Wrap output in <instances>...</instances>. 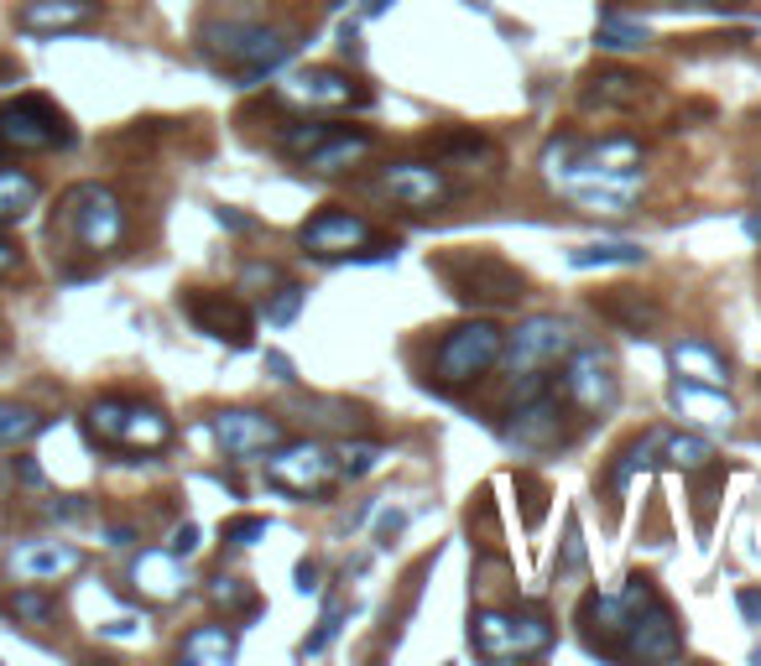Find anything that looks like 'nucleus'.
<instances>
[{
  "label": "nucleus",
  "instance_id": "7c9ffc66",
  "mask_svg": "<svg viewBox=\"0 0 761 666\" xmlns=\"http://www.w3.org/2000/svg\"><path fill=\"white\" fill-rule=\"evenodd\" d=\"M662 438H668L662 428H647L641 438H631V443L621 448V459H616V469H610V490H626V484L637 479V469H647V463H652V453L662 448Z\"/></svg>",
  "mask_w": 761,
  "mask_h": 666
},
{
  "label": "nucleus",
  "instance_id": "f3484780",
  "mask_svg": "<svg viewBox=\"0 0 761 666\" xmlns=\"http://www.w3.org/2000/svg\"><path fill=\"white\" fill-rule=\"evenodd\" d=\"M626 625H631V609H626L621 594H585V604H579V631H585V646L595 650V656L621 662Z\"/></svg>",
  "mask_w": 761,
  "mask_h": 666
},
{
  "label": "nucleus",
  "instance_id": "6ab92c4d",
  "mask_svg": "<svg viewBox=\"0 0 761 666\" xmlns=\"http://www.w3.org/2000/svg\"><path fill=\"white\" fill-rule=\"evenodd\" d=\"M380 188L402 208H438L454 193V183L433 162H392V167L380 172Z\"/></svg>",
  "mask_w": 761,
  "mask_h": 666
},
{
  "label": "nucleus",
  "instance_id": "20e7f679",
  "mask_svg": "<svg viewBox=\"0 0 761 666\" xmlns=\"http://www.w3.org/2000/svg\"><path fill=\"white\" fill-rule=\"evenodd\" d=\"M574 349V328L554 312H537L527 324H517L501 344V365L506 376H517V396L542 386V370H558V359H569Z\"/></svg>",
  "mask_w": 761,
  "mask_h": 666
},
{
  "label": "nucleus",
  "instance_id": "4468645a",
  "mask_svg": "<svg viewBox=\"0 0 761 666\" xmlns=\"http://www.w3.org/2000/svg\"><path fill=\"white\" fill-rule=\"evenodd\" d=\"M454 287H459V303H490V308H501V303H517L521 297V276L496 256H465L449 266Z\"/></svg>",
  "mask_w": 761,
  "mask_h": 666
},
{
  "label": "nucleus",
  "instance_id": "79ce46f5",
  "mask_svg": "<svg viewBox=\"0 0 761 666\" xmlns=\"http://www.w3.org/2000/svg\"><path fill=\"white\" fill-rule=\"evenodd\" d=\"M402 526H407V515H402V511H380V521H376V536H380V542H392V536H397Z\"/></svg>",
  "mask_w": 761,
  "mask_h": 666
},
{
  "label": "nucleus",
  "instance_id": "bb28decb",
  "mask_svg": "<svg viewBox=\"0 0 761 666\" xmlns=\"http://www.w3.org/2000/svg\"><path fill=\"white\" fill-rule=\"evenodd\" d=\"M42 188H37V177L27 167H0V229L6 224H21L27 214L37 208Z\"/></svg>",
  "mask_w": 761,
  "mask_h": 666
},
{
  "label": "nucleus",
  "instance_id": "412c9836",
  "mask_svg": "<svg viewBox=\"0 0 761 666\" xmlns=\"http://www.w3.org/2000/svg\"><path fill=\"white\" fill-rule=\"evenodd\" d=\"M131 588H136L141 598H152V604H173V598H183V588H189V573H183V557H177L173 547H146L136 552V563H131Z\"/></svg>",
  "mask_w": 761,
  "mask_h": 666
},
{
  "label": "nucleus",
  "instance_id": "603ef678",
  "mask_svg": "<svg viewBox=\"0 0 761 666\" xmlns=\"http://www.w3.org/2000/svg\"><path fill=\"white\" fill-rule=\"evenodd\" d=\"M662 6H704V0H662Z\"/></svg>",
  "mask_w": 761,
  "mask_h": 666
},
{
  "label": "nucleus",
  "instance_id": "b1692460",
  "mask_svg": "<svg viewBox=\"0 0 761 666\" xmlns=\"http://www.w3.org/2000/svg\"><path fill=\"white\" fill-rule=\"evenodd\" d=\"M668 365H673L678 380H693V386H726L730 380L726 355L704 339H678L673 349H668Z\"/></svg>",
  "mask_w": 761,
  "mask_h": 666
},
{
  "label": "nucleus",
  "instance_id": "f257e3e1",
  "mask_svg": "<svg viewBox=\"0 0 761 666\" xmlns=\"http://www.w3.org/2000/svg\"><path fill=\"white\" fill-rule=\"evenodd\" d=\"M542 172L558 193H569L589 214H626L647 188V167H641V141L631 136H606L585 146L574 136H558L542 146Z\"/></svg>",
  "mask_w": 761,
  "mask_h": 666
},
{
  "label": "nucleus",
  "instance_id": "2f4dec72",
  "mask_svg": "<svg viewBox=\"0 0 761 666\" xmlns=\"http://www.w3.org/2000/svg\"><path fill=\"white\" fill-rule=\"evenodd\" d=\"M600 52H641L647 48V27L637 17H621V11H606L600 17V32H595Z\"/></svg>",
  "mask_w": 761,
  "mask_h": 666
},
{
  "label": "nucleus",
  "instance_id": "f8f14e48",
  "mask_svg": "<svg viewBox=\"0 0 761 666\" xmlns=\"http://www.w3.org/2000/svg\"><path fill=\"white\" fill-rule=\"evenodd\" d=\"M626 609H631V625H626V656H647V662H678V656H683L678 619L658 594L641 598V604H626Z\"/></svg>",
  "mask_w": 761,
  "mask_h": 666
},
{
  "label": "nucleus",
  "instance_id": "dca6fc26",
  "mask_svg": "<svg viewBox=\"0 0 761 666\" xmlns=\"http://www.w3.org/2000/svg\"><path fill=\"white\" fill-rule=\"evenodd\" d=\"M282 100L293 104H308V110H349V104H365L361 79H349L345 69H303L282 84Z\"/></svg>",
  "mask_w": 761,
  "mask_h": 666
},
{
  "label": "nucleus",
  "instance_id": "09e8293b",
  "mask_svg": "<svg viewBox=\"0 0 761 666\" xmlns=\"http://www.w3.org/2000/svg\"><path fill=\"white\" fill-rule=\"evenodd\" d=\"M104 542H110V547H131V542H136V531H131V526H110V531H104Z\"/></svg>",
  "mask_w": 761,
  "mask_h": 666
},
{
  "label": "nucleus",
  "instance_id": "c756f323",
  "mask_svg": "<svg viewBox=\"0 0 761 666\" xmlns=\"http://www.w3.org/2000/svg\"><path fill=\"white\" fill-rule=\"evenodd\" d=\"M658 453H662V463H668V469H683V474H699V469H710V463H714V443H710V438H693V432H683V438H673V432H668Z\"/></svg>",
  "mask_w": 761,
  "mask_h": 666
},
{
  "label": "nucleus",
  "instance_id": "864d4df0",
  "mask_svg": "<svg viewBox=\"0 0 761 666\" xmlns=\"http://www.w3.org/2000/svg\"><path fill=\"white\" fill-rule=\"evenodd\" d=\"M757 198H761V172H757Z\"/></svg>",
  "mask_w": 761,
  "mask_h": 666
},
{
  "label": "nucleus",
  "instance_id": "c85d7f7f",
  "mask_svg": "<svg viewBox=\"0 0 761 666\" xmlns=\"http://www.w3.org/2000/svg\"><path fill=\"white\" fill-rule=\"evenodd\" d=\"M6 615L17 625H27V631H37V625H48L58 615V598L48 594V583H21L17 594L6 598Z\"/></svg>",
  "mask_w": 761,
  "mask_h": 666
},
{
  "label": "nucleus",
  "instance_id": "37998d69",
  "mask_svg": "<svg viewBox=\"0 0 761 666\" xmlns=\"http://www.w3.org/2000/svg\"><path fill=\"white\" fill-rule=\"evenodd\" d=\"M173 552H177V557H193V552H199V526H177Z\"/></svg>",
  "mask_w": 761,
  "mask_h": 666
},
{
  "label": "nucleus",
  "instance_id": "2eb2a0df",
  "mask_svg": "<svg viewBox=\"0 0 761 666\" xmlns=\"http://www.w3.org/2000/svg\"><path fill=\"white\" fill-rule=\"evenodd\" d=\"M214 443L225 448L230 459H256V453H272L282 443V422L266 411L230 407L214 417Z\"/></svg>",
  "mask_w": 761,
  "mask_h": 666
},
{
  "label": "nucleus",
  "instance_id": "e433bc0d",
  "mask_svg": "<svg viewBox=\"0 0 761 666\" xmlns=\"http://www.w3.org/2000/svg\"><path fill=\"white\" fill-rule=\"evenodd\" d=\"M334 459H339V474L365 479L380 459H386V453H380V443H339L334 448Z\"/></svg>",
  "mask_w": 761,
  "mask_h": 666
},
{
  "label": "nucleus",
  "instance_id": "a878e982",
  "mask_svg": "<svg viewBox=\"0 0 761 666\" xmlns=\"http://www.w3.org/2000/svg\"><path fill=\"white\" fill-rule=\"evenodd\" d=\"M235 650H241V635L230 631V625H193V631L183 635L177 656L189 666H230Z\"/></svg>",
  "mask_w": 761,
  "mask_h": 666
},
{
  "label": "nucleus",
  "instance_id": "cd10ccee",
  "mask_svg": "<svg viewBox=\"0 0 761 666\" xmlns=\"http://www.w3.org/2000/svg\"><path fill=\"white\" fill-rule=\"evenodd\" d=\"M647 250L631 245V239H595V245H579L569 256L574 271H595V266H641Z\"/></svg>",
  "mask_w": 761,
  "mask_h": 666
},
{
  "label": "nucleus",
  "instance_id": "423d86ee",
  "mask_svg": "<svg viewBox=\"0 0 761 666\" xmlns=\"http://www.w3.org/2000/svg\"><path fill=\"white\" fill-rule=\"evenodd\" d=\"M469 641L485 662H521L554 646V619L537 609H480L469 625Z\"/></svg>",
  "mask_w": 761,
  "mask_h": 666
},
{
  "label": "nucleus",
  "instance_id": "58836bf2",
  "mask_svg": "<svg viewBox=\"0 0 761 666\" xmlns=\"http://www.w3.org/2000/svg\"><path fill=\"white\" fill-rule=\"evenodd\" d=\"M329 131H334V125H324V120H293V125L282 131V146H287L293 156H308L318 141L329 136Z\"/></svg>",
  "mask_w": 761,
  "mask_h": 666
},
{
  "label": "nucleus",
  "instance_id": "39448f33",
  "mask_svg": "<svg viewBox=\"0 0 761 666\" xmlns=\"http://www.w3.org/2000/svg\"><path fill=\"white\" fill-rule=\"evenodd\" d=\"M63 229H69L73 250L110 256L125 239V208L104 183H79V188L63 193Z\"/></svg>",
  "mask_w": 761,
  "mask_h": 666
},
{
  "label": "nucleus",
  "instance_id": "9b49d317",
  "mask_svg": "<svg viewBox=\"0 0 761 666\" xmlns=\"http://www.w3.org/2000/svg\"><path fill=\"white\" fill-rule=\"evenodd\" d=\"M558 396L569 401L574 411H585V417H600V411L616 407V365H610L600 349H585V344H574L569 349V365H564V376H558Z\"/></svg>",
  "mask_w": 761,
  "mask_h": 666
},
{
  "label": "nucleus",
  "instance_id": "49530a36",
  "mask_svg": "<svg viewBox=\"0 0 761 666\" xmlns=\"http://www.w3.org/2000/svg\"><path fill=\"white\" fill-rule=\"evenodd\" d=\"M17 479H21V484H32V490H42V484H48V479H42V469H37L32 459H17Z\"/></svg>",
  "mask_w": 761,
  "mask_h": 666
},
{
  "label": "nucleus",
  "instance_id": "9d476101",
  "mask_svg": "<svg viewBox=\"0 0 761 666\" xmlns=\"http://www.w3.org/2000/svg\"><path fill=\"white\" fill-rule=\"evenodd\" d=\"M63 146H73V131L48 100L21 94L0 104V152H63Z\"/></svg>",
  "mask_w": 761,
  "mask_h": 666
},
{
  "label": "nucleus",
  "instance_id": "8fccbe9b",
  "mask_svg": "<svg viewBox=\"0 0 761 666\" xmlns=\"http://www.w3.org/2000/svg\"><path fill=\"white\" fill-rule=\"evenodd\" d=\"M17 260H21V250H17V245H11V239H6V235H0V276L11 271Z\"/></svg>",
  "mask_w": 761,
  "mask_h": 666
},
{
  "label": "nucleus",
  "instance_id": "1a4fd4ad",
  "mask_svg": "<svg viewBox=\"0 0 761 666\" xmlns=\"http://www.w3.org/2000/svg\"><path fill=\"white\" fill-rule=\"evenodd\" d=\"M266 484L272 490H287V495H329L334 484H339V459H334V448L313 443H277L272 448V459H266Z\"/></svg>",
  "mask_w": 761,
  "mask_h": 666
},
{
  "label": "nucleus",
  "instance_id": "c03bdc74",
  "mask_svg": "<svg viewBox=\"0 0 761 666\" xmlns=\"http://www.w3.org/2000/svg\"><path fill=\"white\" fill-rule=\"evenodd\" d=\"M277 281H282L277 266H251L245 271V287H277Z\"/></svg>",
  "mask_w": 761,
  "mask_h": 666
},
{
  "label": "nucleus",
  "instance_id": "f704fd0d",
  "mask_svg": "<svg viewBox=\"0 0 761 666\" xmlns=\"http://www.w3.org/2000/svg\"><path fill=\"white\" fill-rule=\"evenodd\" d=\"M272 303H266V324L272 328H287L303 312V303H308V287H297V281H277V291H266Z\"/></svg>",
  "mask_w": 761,
  "mask_h": 666
},
{
  "label": "nucleus",
  "instance_id": "3c124183",
  "mask_svg": "<svg viewBox=\"0 0 761 666\" xmlns=\"http://www.w3.org/2000/svg\"><path fill=\"white\" fill-rule=\"evenodd\" d=\"M297 588H303V594H313V588H318V567H313V563L297 567Z\"/></svg>",
  "mask_w": 761,
  "mask_h": 666
},
{
  "label": "nucleus",
  "instance_id": "de8ad7c7",
  "mask_svg": "<svg viewBox=\"0 0 761 666\" xmlns=\"http://www.w3.org/2000/svg\"><path fill=\"white\" fill-rule=\"evenodd\" d=\"M266 370H272V376H277V380H293V359H287V355H277V349H272V355H266Z\"/></svg>",
  "mask_w": 761,
  "mask_h": 666
},
{
  "label": "nucleus",
  "instance_id": "a19ab883",
  "mask_svg": "<svg viewBox=\"0 0 761 666\" xmlns=\"http://www.w3.org/2000/svg\"><path fill=\"white\" fill-rule=\"evenodd\" d=\"M585 563V542H579V521H569V536H564V573H574V567Z\"/></svg>",
  "mask_w": 761,
  "mask_h": 666
},
{
  "label": "nucleus",
  "instance_id": "473e14b6",
  "mask_svg": "<svg viewBox=\"0 0 761 666\" xmlns=\"http://www.w3.org/2000/svg\"><path fill=\"white\" fill-rule=\"evenodd\" d=\"M48 428V417L21 401H0V448H17V443H32L37 432Z\"/></svg>",
  "mask_w": 761,
  "mask_h": 666
},
{
  "label": "nucleus",
  "instance_id": "f03ea898",
  "mask_svg": "<svg viewBox=\"0 0 761 666\" xmlns=\"http://www.w3.org/2000/svg\"><path fill=\"white\" fill-rule=\"evenodd\" d=\"M89 443L110 448V453H162L173 443V417L152 401H125V396H100L84 411Z\"/></svg>",
  "mask_w": 761,
  "mask_h": 666
},
{
  "label": "nucleus",
  "instance_id": "ddd939ff",
  "mask_svg": "<svg viewBox=\"0 0 761 666\" xmlns=\"http://www.w3.org/2000/svg\"><path fill=\"white\" fill-rule=\"evenodd\" d=\"M84 567V552L73 542H52V536H32V542H17L11 557H6V573L17 583H58L73 578Z\"/></svg>",
  "mask_w": 761,
  "mask_h": 666
},
{
  "label": "nucleus",
  "instance_id": "a18cd8bd",
  "mask_svg": "<svg viewBox=\"0 0 761 666\" xmlns=\"http://www.w3.org/2000/svg\"><path fill=\"white\" fill-rule=\"evenodd\" d=\"M735 604H741V615L751 619V625H761V594H757V588H741V598H735Z\"/></svg>",
  "mask_w": 761,
  "mask_h": 666
},
{
  "label": "nucleus",
  "instance_id": "c9c22d12",
  "mask_svg": "<svg viewBox=\"0 0 761 666\" xmlns=\"http://www.w3.org/2000/svg\"><path fill=\"white\" fill-rule=\"evenodd\" d=\"M209 598L220 604V609H241V615H256L261 604H256V594L245 588L241 578H230V573H220V578H209Z\"/></svg>",
  "mask_w": 761,
  "mask_h": 666
},
{
  "label": "nucleus",
  "instance_id": "0eeeda50",
  "mask_svg": "<svg viewBox=\"0 0 761 666\" xmlns=\"http://www.w3.org/2000/svg\"><path fill=\"white\" fill-rule=\"evenodd\" d=\"M501 344H506V334L496 324H485V318L449 328V334L438 339V349H433V380H438V386H469V380H480L485 370L501 365Z\"/></svg>",
  "mask_w": 761,
  "mask_h": 666
},
{
  "label": "nucleus",
  "instance_id": "393cba45",
  "mask_svg": "<svg viewBox=\"0 0 761 666\" xmlns=\"http://www.w3.org/2000/svg\"><path fill=\"white\" fill-rule=\"evenodd\" d=\"M641 100H647V79L631 69H600L585 84L589 110H637Z\"/></svg>",
  "mask_w": 761,
  "mask_h": 666
},
{
  "label": "nucleus",
  "instance_id": "ea45409f",
  "mask_svg": "<svg viewBox=\"0 0 761 666\" xmlns=\"http://www.w3.org/2000/svg\"><path fill=\"white\" fill-rule=\"evenodd\" d=\"M266 531H272V521H266V515H235V521L225 526V542H230V547H256Z\"/></svg>",
  "mask_w": 761,
  "mask_h": 666
},
{
  "label": "nucleus",
  "instance_id": "aec40b11",
  "mask_svg": "<svg viewBox=\"0 0 761 666\" xmlns=\"http://www.w3.org/2000/svg\"><path fill=\"white\" fill-rule=\"evenodd\" d=\"M668 407L693 422V428H710V432H730L735 428V401L726 396V386H693V380H673V391H668Z\"/></svg>",
  "mask_w": 761,
  "mask_h": 666
},
{
  "label": "nucleus",
  "instance_id": "72a5a7b5",
  "mask_svg": "<svg viewBox=\"0 0 761 666\" xmlns=\"http://www.w3.org/2000/svg\"><path fill=\"white\" fill-rule=\"evenodd\" d=\"M606 312L616 318V324L631 328V334H641L647 324H658V308H652V303H637V291H626V287H616L606 297Z\"/></svg>",
  "mask_w": 761,
  "mask_h": 666
},
{
  "label": "nucleus",
  "instance_id": "4c0bfd02",
  "mask_svg": "<svg viewBox=\"0 0 761 666\" xmlns=\"http://www.w3.org/2000/svg\"><path fill=\"white\" fill-rule=\"evenodd\" d=\"M339 625H345V604H339V598H329V604H324V619H318V631H313L297 650H303V656H324V650H329V641L339 635Z\"/></svg>",
  "mask_w": 761,
  "mask_h": 666
},
{
  "label": "nucleus",
  "instance_id": "a211bd4d",
  "mask_svg": "<svg viewBox=\"0 0 761 666\" xmlns=\"http://www.w3.org/2000/svg\"><path fill=\"white\" fill-rule=\"evenodd\" d=\"M183 308H189V318L204 328L209 339H225V344H235V349L251 344V308H245L235 291H189Z\"/></svg>",
  "mask_w": 761,
  "mask_h": 666
},
{
  "label": "nucleus",
  "instance_id": "4be33fe9",
  "mask_svg": "<svg viewBox=\"0 0 761 666\" xmlns=\"http://www.w3.org/2000/svg\"><path fill=\"white\" fill-rule=\"evenodd\" d=\"M21 32L69 37L89 21H100V0H21Z\"/></svg>",
  "mask_w": 761,
  "mask_h": 666
},
{
  "label": "nucleus",
  "instance_id": "6e6552de",
  "mask_svg": "<svg viewBox=\"0 0 761 666\" xmlns=\"http://www.w3.org/2000/svg\"><path fill=\"white\" fill-rule=\"evenodd\" d=\"M297 245L318 260H345V256H365V260H380V256H397V245H376L371 239V224L349 208H318L303 229H297Z\"/></svg>",
  "mask_w": 761,
  "mask_h": 666
},
{
  "label": "nucleus",
  "instance_id": "7ed1b4c3",
  "mask_svg": "<svg viewBox=\"0 0 761 666\" xmlns=\"http://www.w3.org/2000/svg\"><path fill=\"white\" fill-rule=\"evenodd\" d=\"M199 48L204 58H214L220 69H230L235 79L256 84L266 73H277L287 58H293V42L272 27H251V21H214L199 32Z\"/></svg>",
  "mask_w": 761,
  "mask_h": 666
},
{
  "label": "nucleus",
  "instance_id": "5701e85b",
  "mask_svg": "<svg viewBox=\"0 0 761 666\" xmlns=\"http://www.w3.org/2000/svg\"><path fill=\"white\" fill-rule=\"evenodd\" d=\"M371 152H376V136H371V131H339V125H334L329 136L303 156V167L318 172V177H339V172L361 167Z\"/></svg>",
  "mask_w": 761,
  "mask_h": 666
}]
</instances>
